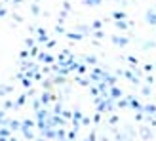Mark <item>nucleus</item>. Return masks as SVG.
Wrapping results in <instances>:
<instances>
[]
</instances>
